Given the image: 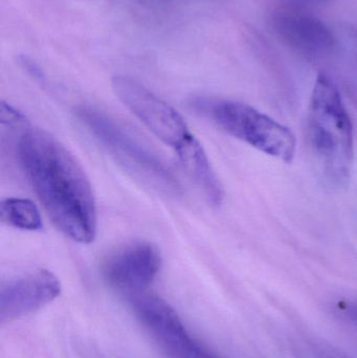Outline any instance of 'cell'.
<instances>
[{
	"instance_id": "cell-3",
	"label": "cell",
	"mask_w": 357,
	"mask_h": 358,
	"mask_svg": "<svg viewBox=\"0 0 357 358\" xmlns=\"http://www.w3.org/2000/svg\"><path fill=\"white\" fill-rule=\"evenodd\" d=\"M193 106L233 138L285 163L293 161L295 136L265 113L234 101L197 99Z\"/></svg>"
},
{
	"instance_id": "cell-5",
	"label": "cell",
	"mask_w": 357,
	"mask_h": 358,
	"mask_svg": "<svg viewBox=\"0 0 357 358\" xmlns=\"http://www.w3.org/2000/svg\"><path fill=\"white\" fill-rule=\"evenodd\" d=\"M111 86L117 98L157 138L174 150L192 138L193 134L177 110L140 82L125 76H115L111 80Z\"/></svg>"
},
{
	"instance_id": "cell-14",
	"label": "cell",
	"mask_w": 357,
	"mask_h": 358,
	"mask_svg": "<svg viewBox=\"0 0 357 358\" xmlns=\"http://www.w3.org/2000/svg\"><path fill=\"white\" fill-rule=\"evenodd\" d=\"M343 309L348 313V315H349L352 320L357 322V302L345 304Z\"/></svg>"
},
{
	"instance_id": "cell-7",
	"label": "cell",
	"mask_w": 357,
	"mask_h": 358,
	"mask_svg": "<svg viewBox=\"0 0 357 358\" xmlns=\"http://www.w3.org/2000/svg\"><path fill=\"white\" fill-rule=\"evenodd\" d=\"M270 25L282 43L304 56H326L335 50L337 44L328 25L303 8H276L270 16Z\"/></svg>"
},
{
	"instance_id": "cell-11",
	"label": "cell",
	"mask_w": 357,
	"mask_h": 358,
	"mask_svg": "<svg viewBox=\"0 0 357 358\" xmlns=\"http://www.w3.org/2000/svg\"><path fill=\"white\" fill-rule=\"evenodd\" d=\"M1 221L15 229L37 231L43 229L41 215L36 204L24 198H6L0 204Z\"/></svg>"
},
{
	"instance_id": "cell-12",
	"label": "cell",
	"mask_w": 357,
	"mask_h": 358,
	"mask_svg": "<svg viewBox=\"0 0 357 358\" xmlns=\"http://www.w3.org/2000/svg\"><path fill=\"white\" fill-rule=\"evenodd\" d=\"M0 121L2 126H6L10 129H27V117L20 111L16 110L14 107L2 102L0 106Z\"/></svg>"
},
{
	"instance_id": "cell-9",
	"label": "cell",
	"mask_w": 357,
	"mask_h": 358,
	"mask_svg": "<svg viewBox=\"0 0 357 358\" xmlns=\"http://www.w3.org/2000/svg\"><path fill=\"white\" fill-rule=\"evenodd\" d=\"M60 292L58 278L46 269L12 278L0 288V322L10 323L31 315L58 298Z\"/></svg>"
},
{
	"instance_id": "cell-15",
	"label": "cell",
	"mask_w": 357,
	"mask_h": 358,
	"mask_svg": "<svg viewBox=\"0 0 357 358\" xmlns=\"http://www.w3.org/2000/svg\"><path fill=\"white\" fill-rule=\"evenodd\" d=\"M298 1L304 2V3H322L326 0H298Z\"/></svg>"
},
{
	"instance_id": "cell-4",
	"label": "cell",
	"mask_w": 357,
	"mask_h": 358,
	"mask_svg": "<svg viewBox=\"0 0 357 358\" xmlns=\"http://www.w3.org/2000/svg\"><path fill=\"white\" fill-rule=\"evenodd\" d=\"M78 119L88 131L122 163L165 191L178 193L180 183L169 168L136 142L106 113L92 106H80Z\"/></svg>"
},
{
	"instance_id": "cell-2",
	"label": "cell",
	"mask_w": 357,
	"mask_h": 358,
	"mask_svg": "<svg viewBox=\"0 0 357 358\" xmlns=\"http://www.w3.org/2000/svg\"><path fill=\"white\" fill-rule=\"evenodd\" d=\"M307 138L323 180L333 189L347 187L354 168V125L339 88L325 73L312 88Z\"/></svg>"
},
{
	"instance_id": "cell-13",
	"label": "cell",
	"mask_w": 357,
	"mask_h": 358,
	"mask_svg": "<svg viewBox=\"0 0 357 358\" xmlns=\"http://www.w3.org/2000/svg\"><path fill=\"white\" fill-rule=\"evenodd\" d=\"M20 62L22 66H24V69H27V71H29V73H31L34 77L42 79L43 75H42L41 69H40L33 61L29 60L27 57H22V58H20Z\"/></svg>"
},
{
	"instance_id": "cell-8",
	"label": "cell",
	"mask_w": 357,
	"mask_h": 358,
	"mask_svg": "<svg viewBox=\"0 0 357 358\" xmlns=\"http://www.w3.org/2000/svg\"><path fill=\"white\" fill-rule=\"evenodd\" d=\"M161 266V254L154 245L133 242L109 257L103 266V275L113 289L130 296L146 292Z\"/></svg>"
},
{
	"instance_id": "cell-10",
	"label": "cell",
	"mask_w": 357,
	"mask_h": 358,
	"mask_svg": "<svg viewBox=\"0 0 357 358\" xmlns=\"http://www.w3.org/2000/svg\"><path fill=\"white\" fill-rule=\"evenodd\" d=\"M175 151L182 168L193 179L207 201L212 206H220L224 198V187L201 143L193 136Z\"/></svg>"
},
{
	"instance_id": "cell-6",
	"label": "cell",
	"mask_w": 357,
	"mask_h": 358,
	"mask_svg": "<svg viewBox=\"0 0 357 358\" xmlns=\"http://www.w3.org/2000/svg\"><path fill=\"white\" fill-rule=\"evenodd\" d=\"M128 299L140 323L170 358H219L191 336L177 313L163 299L147 292Z\"/></svg>"
},
{
	"instance_id": "cell-1",
	"label": "cell",
	"mask_w": 357,
	"mask_h": 358,
	"mask_svg": "<svg viewBox=\"0 0 357 358\" xmlns=\"http://www.w3.org/2000/svg\"><path fill=\"white\" fill-rule=\"evenodd\" d=\"M21 168L54 224L67 237L88 244L98 217L92 185L71 152L48 132L27 129L17 146Z\"/></svg>"
}]
</instances>
